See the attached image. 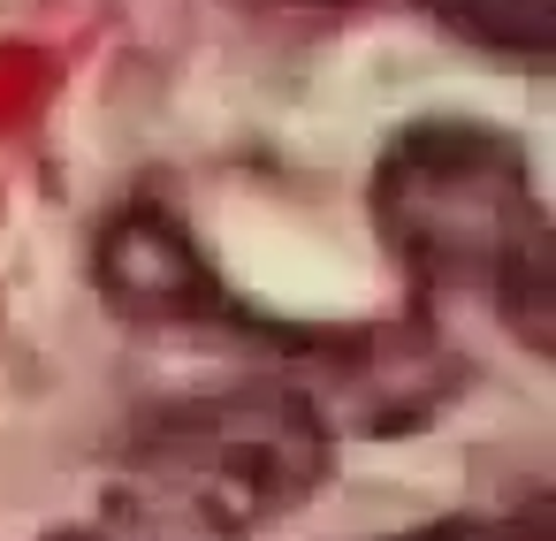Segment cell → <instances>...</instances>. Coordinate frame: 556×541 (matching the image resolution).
I'll return each mask as SVG.
<instances>
[{
	"instance_id": "3957f363",
	"label": "cell",
	"mask_w": 556,
	"mask_h": 541,
	"mask_svg": "<svg viewBox=\"0 0 556 541\" xmlns=\"http://www.w3.org/2000/svg\"><path fill=\"white\" fill-rule=\"evenodd\" d=\"M92 282L115 305V320H130V328H252L260 336V313H244L229 298V282L206 267L191 229L168 222L161 206H123L100 229Z\"/></svg>"
},
{
	"instance_id": "52a82bcc",
	"label": "cell",
	"mask_w": 556,
	"mask_h": 541,
	"mask_svg": "<svg viewBox=\"0 0 556 541\" xmlns=\"http://www.w3.org/2000/svg\"><path fill=\"white\" fill-rule=\"evenodd\" d=\"M54 541H92V533H54Z\"/></svg>"
},
{
	"instance_id": "277c9868",
	"label": "cell",
	"mask_w": 556,
	"mask_h": 541,
	"mask_svg": "<svg viewBox=\"0 0 556 541\" xmlns=\"http://www.w3.org/2000/svg\"><path fill=\"white\" fill-rule=\"evenodd\" d=\"M427 9L488 54H510V62L556 54V0H427Z\"/></svg>"
},
{
	"instance_id": "8992f818",
	"label": "cell",
	"mask_w": 556,
	"mask_h": 541,
	"mask_svg": "<svg viewBox=\"0 0 556 541\" xmlns=\"http://www.w3.org/2000/svg\"><path fill=\"white\" fill-rule=\"evenodd\" d=\"M275 9H336V0H275Z\"/></svg>"
},
{
	"instance_id": "7a4b0ae2",
	"label": "cell",
	"mask_w": 556,
	"mask_h": 541,
	"mask_svg": "<svg viewBox=\"0 0 556 541\" xmlns=\"http://www.w3.org/2000/svg\"><path fill=\"white\" fill-rule=\"evenodd\" d=\"M328 465H336L328 412L305 389L252 381L146 419L123 450L115 503L153 533L244 541L282 511L313 503V488H328Z\"/></svg>"
},
{
	"instance_id": "5b68a950",
	"label": "cell",
	"mask_w": 556,
	"mask_h": 541,
	"mask_svg": "<svg viewBox=\"0 0 556 541\" xmlns=\"http://www.w3.org/2000/svg\"><path fill=\"white\" fill-rule=\"evenodd\" d=\"M396 541H548V526H541V511H518V518H442V526H419Z\"/></svg>"
},
{
	"instance_id": "6da1fadb",
	"label": "cell",
	"mask_w": 556,
	"mask_h": 541,
	"mask_svg": "<svg viewBox=\"0 0 556 541\" xmlns=\"http://www.w3.org/2000/svg\"><path fill=\"white\" fill-rule=\"evenodd\" d=\"M374 229L404 275L495 305L526 343H548L556 320V237L533 184V161L510 130L488 123H412L389 138L366 184Z\"/></svg>"
}]
</instances>
